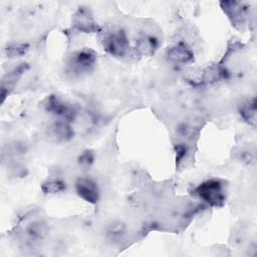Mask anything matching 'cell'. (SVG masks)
<instances>
[{
    "instance_id": "6da1fadb",
    "label": "cell",
    "mask_w": 257,
    "mask_h": 257,
    "mask_svg": "<svg viewBox=\"0 0 257 257\" xmlns=\"http://www.w3.org/2000/svg\"><path fill=\"white\" fill-rule=\"evenodd\" d=\"M196 194L204 202L214 207H221L225 202L224 188L218 180H208L200 184L196 190Z\"/></svg>"
},
{
    "instance_id": "7a4b0ae2",
    "label": "cell",
    "mask_w": 257,
    "mask_h": 257,
    "mask_svg": "<svg viewBox=\"0 0 257 257\" xmlns=\"http://www.w3.org/2000/svg\"><path fill=\"white\" fill-rule=\"evenodd\" d=\"M45 107L47 111L61 117V120L71 121L75 118L77 114V110L74 107V105H72L69 102H66L57 95L48 96L45 102Z\"/></svg>"
},
{
    "instance_id": "3957f363",
    "label": "cell",
    "mask_w": 257,
    "mask_h": 257,
    "mask_svg": "<svg viewBox=\"0 0 257 257\" xmlns=\"http://www.w3.org/2000/svg\"><path fill=\"white\" fill-rule=\"evenodd\" d=\"M96 60L95 53L90 49H81L73 53L68 61V68L71 72L79 74L89 71Z\"/></svg>"
},
{
    "instance_id": "277c9868",
    "label": "cell",
    "mask_w": 257,
    "mask_h": 257,
    "mask_svg": "<svg viewBox=\"0 0 257 257\" xmlns=\"http://www.w3.org/2000/svg\"><path fill=\"white\" fill-rule=\"evenodd\" d=\"M103 47L113 56H123L128 47L126 34L122 30L110 32L103 39Z\"/></svg>"
},
{
    "instance_id": "5b68a950",
    "label": "cell",
    "mask_w": 257,
    "mask_h": 257,
    "mask_svg": "<svg viewBox=\"0 0 257 257\" xmlns=\"http://www.w3.org/2000/svg\"><path fill=\"white\" fill-rule=\"evenodd\" d=\"M77 195L89 204H96L99 198V191L96 184L87 178H79L75 182Z\"/></svg>"
},
{
    "instance_id": "8992f818",
    "label": "cell",
    "mask_w": 257,
    "mask_h": 257,
    "mask_svg": "<svg viewBox=\"0 0 257 257\" xmlns=\"http://www.w3.org/2000/svg\"><path fill=\"white\" fill-rule=\"evenodd\" d=\"M73 26L80 32L91 33L98 30L92 15L85 8H79L73 16Z\"/></svg>"
},
{
    "instance_id": "52a82bcc",
    "label": "cell",
    "mask_w": 257,
    "mask_h": 257,
    "mask_svg": "<svg viewBox=\"0 0 257 257\" xmlns=\"http://www.w3.org/2000/svg\"><path fill=\"white\" fill-rule=\"evenodd\" d=\"M49 136L55 142H67L73 138V130L66 120H57L49 127Z\"/></svg>"
},
{
    "instance_id": "ba28073f",
    "label": "cell",
    "mask_w": 257,
    "mask_h": 257,
    "mask_svg": "<svg viewBox=\"0 0 257 257\" xmlns=\"http://www.w3.org/2000/svg\"><path fill=\"white\" fill-rule=\"evenodd\" d=\"M168 57L175 62L188 63L193 60L194 53L186 43L179 42L168 50Z\"/></svg>"
},
{
    "instance_id": "9c48e42d",
    "label": "cell",
    "mask_w": 257,
    "mask_h": 257,
    "mask_svg": "<svg viewBox=\"0 0 257 257\" xmlns=\"http://www.w3.org/2000/svg\"><path fill=\"white\" fill-rule=\"evenodd\" d=\"M224 10L234 23H243L246 16V8L239 2H225L223 3Z\"/></svg>"
},
{
    "instance_id": "30bf717a",
    "label": "cell",
    "mask_w": 257,
    "mask_h": 257,
    "mask_svg": "<svg viewBox=\"0 0 257 257\" xmlns=\"http://www.w3.org/2000/svg\"><path fill=\"white\" fill-rule=\"evenodd\" d=\"M24 70H25V64H21L18 67L14 68L12 71H10L3 78V81H2V96L3 97L5 96L6 92H9V90L14 87L17 80L19 79L21 74L24 72Z\"/></svg>"
},
{
    "instance_id": "8fae6325",
    "label": "cell",
    "mask_w": 257,
    "mask_h": 257,
    "mask_svg": "<svg viewBox=\"0 0 257 257\" xmlns=\"http://www.w3.org/2000/svg\"><path fill=\"white\" fill-rule=\"evenodd\" d=\"M240 114L244 120L249 124L255 125L256 123V102L255 99H251L242 104L240 109Z\"/></svg>"
},
{
    "instance_id": "7c38bea8",
    "label": "cell",
    "mask_w": 257,
    "mask_h": 257,
    "mask_svg": "<svg viewBox=\"0 0 257 257\" xmlns=\"http://www.w3.org/2000/svg\"><path fill=\"white\" fill-rule=\"evenodd\" d=\"M227 76V70L219 65H214L211 67H208L204 72V81L206 82H214L221 79L226 78Z\"/></svg>"
},
{
    "instance_id": "4fadbf2b",
    "label": "cell",
    "mask_w": 257,
    "mask_h": 257,
    "mask_svg": "<svg viewBox=\"0 0 257 257\" xmlns=\"http://www.w3.org/2000/svg\"><path fill=\"white\" fill-rule=\"evenodd\" d=\"M158 47V41L153 36H143L139 39L138 49L145 55H151Z\"/></svg>"
},
{
    "instance_id": "5bb4252c",
    "label": "cell",
    "mask_w": 257,
    "mask_h": 257,
    "mask_svg": "<svg viewBox=\"0 0 257 257\" xmlns=\"http://www.w3.org/2000/svg\"><path fill=\"white\" fill-rule=\"evenodd\" d=\"M41 188L45 194H56L64 191L65 184L59 180H48L42 184Z\"/></svg>"
},
{
    "instance_id": "9a60e30c",
    "label": "cell",
    "mask_w": 257,
    "mask_h": 257,
    "mask_svg": "<svg viewBox=\"0 0 257 257\" xmlns=\"http://www.w3.org/2000/svg\"><path fill=\"white\" fill-rule=\"evenodd\" d=\"M27 45L26 44H20V43H15L12 45H9L6 48V52L8 57H19L27 51Z\"/></svg>"
},
{
    "instance_id": "2e32d148",
    "label": "cell",
    "mask_w": 257,
    "mask_h": 257,
    "mask_svg": "<svg viewBox=\"0 0 257 257\" xmlns=\"http://www.w3.org/2000/svg\"><path fill=\"white\" fill-rule=\"evenodd\" d=\"M93 162V155L91 152L86 151L79 157V164L83 167H88Z\"/></svg>"
},
{
    "instance_id": "e0dca14e",
    "label": "cell",
    "mask_w": 257,
    "mask_h": 257,
    "mask_svg": "<svg viewBox=\"0 0 257 257\" xmlns=\"http://www.w3.org/2000/svg\"><path fill=\"white\" fill-rule=\"evenodd\" d=\"M176 153H177V162H181L182 159L186 155V147L184 145H178L176 147Z\"/></svg>"
}]
</instances>
